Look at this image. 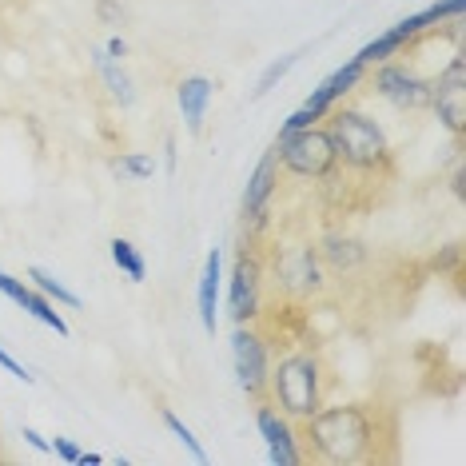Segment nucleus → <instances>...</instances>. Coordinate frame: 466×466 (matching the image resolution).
<instances>
[{"label":"nucleus","instance_id":"1","mask_svg":"<svg viewBox=\"0 0 466 466\" xmlns=\"http://www.w3.org/2000/svg\"><path fill=\"white\" fill-rule=\"evenodd\" d=\"M303 462L363 466L395 459V415L379 402H323L311 419L295 422Z\"/></svg>","mask_w":466,"mask_h":466},{"label":"nucleus","instance_id":"2","mask_svg":"<svg viewBox=\"0 0 466 466\" xmlns=\"http://www.w3.org/2000/svg\"><path fill=\"white\" fill-rule=\"evenodd\" d=\"M323 128L331 132L339 167H343L347 176L363 179V184H379V179L395 176V144H390L383 124L370 112L359 108V104L339 100L335 108L327 112Z\"/></svg>","mask_w":466,"mask_h":466},{"label":"nucleus","instance_id":"3","mask_svg":"<svg viewBox=\"0 0 466 466\" xmlns=\"http://www.w3.org/2000/svg\"><path fill=\"white\" fill-rule=\"evenodd\" d=\"M327 383H331V370H327L323 355L315 347H295V351L271 359L268 402L291 422H303L327 402Z\"/></svg>","mask_w":466,"mask_h":466},{"label":"nucleus","instance_id":"4","mask_svg":"<svg viewBox=\"0 0 466 466\" xmlns=\"http://www.w3.org/2000/svg\"><path fill=\"white\" fill-rule=\"evenodd\" d=\"M275 160H279V176L311 179V184H323V179H331L339 172L335 140L323 124L275 136Z\"/></svg>","mask_w":466,"mask_h":466},{"label":"nucleus","instance_id":"5","mask_svg":"<svg viewBox=\"0 0 466 466\" xmlns=\"http://www.w3.org/2000/svg\"><path fill=\"white\" fill-rule=\"evenodd\" d=\"M275 275H279V288L288 299H315V295L327 291V268L315 251L311 239L303 243H291V248H279L275 251Z\"/></svg>","mask_w":466,"mask_h":466},{"label":"nucleus","instance_id":"6","mask_svg":"<svg viewBox=\"0 0 466 466\" xmlns=\"http://www.w3.org/2000/svg\"><path fill=\"white\" fill-rule=\"evenodd\" d=\"M231 363H236V379H239L243 395H251L256 402L268 399L271 347L256 323H236V335H231Z\"/></svg>","mask_w":466,"mask_h":466},{"label":"nucleus","instance_id":"7","mask_svg":"<svg viewBox=\"0 0 466 466\" xmlns=\"http://www.w3.org/2000/svg\"><path fill=\"white\" fill-rule=\"evenodd\" d=\"M370 88H375V96H383L390 108H399V112L431 108V76H419V72L399 56L387 60V65H375Z\"/></svg>","mask_w":466,"mask_h":466},{"label":"nucleus","instance_id":"8","mask_svg":"<svg viewBox=\"0 0 466 466\" xmlns=\"http://www.w3.org/2000/svg\"><path fill=\"white\" fill-rule=\"evenodd\" d=\"M431 108L439 124L462 144L466 136V60L451 56L439 76H431Z\"/></svg>","mask_w":466,"mask_h":466},{"label":"nucleus","instance_id":"9","mask_svg":"<svg viewBox=\"0 0 466 466\" xmlns=\"http://www.w3.org/2000/svg\"><path fill=\"white\" fill-rule=\"evenodd\" d=\"M279 196V160H275V147L256 164L248 187H243V228L251 236H259L263 228L271 224V204Z\"/></svg>","mask_w":466,"mask_h":466},{"label":"nucleus","instance_id":"10","mask_svg":"<svg viewBox=\"0 0 466 466\" xmlns=\"http://www.w3.org/2000/svg\"><path fill=\"white\" fill-rule=\"evenodd\" d=\"M259 288H263V259L259 251H239L236 271H231V288H228V307L236 323H256L259 319Z\"/></svg>","mask_w":466,"mask_h":466},{"label":"nucleus","instance_id":"11","mask_svg":"<svg viewBox=\"0 0 466 466\" xmlns=\"http://www.w3.org/2000/svg\"><path fill=\"white\" fill-rule=\"evenodd\" d=\"M256 431L263 434V442H268V459L271 462H279V466H299L303 462L295 422L288 415H279L268 399L256 402Z\"/></svg>","mask_w":466,"mask_h":466},{"label":"nucleus","instance_id":"12","mask_svg":"<svg viewBox=\"0 0 466 466\" xmlns=\"http://www.w3.org/2000/svg\"><path fill=\"white\" fill-rule=\"evenodd\" d=\"M315 251H319L323 268H327V271H335V275H351V271H359V268L367 263L363 239H355L351 231H339V228L327 231V236L315 243Z\"/></svg>","mask_w":466,"mask_h":466},{"label":"nucleus","instance_id":"13","mask_svg":"<svg viewBox=\"0 0 466 466\" xmlns=\"http://www.w3.org/2000/svg\"><path fill=\"white\" fill-rule=\"evenodd\" d=\"M216 96V84L208 76H184L176 88V100H179V112H184V124L187 132L199 136L204 132V116H208V104Z\"/></svg>","mask_w":466,"mask_h":466},{"label":"nucleus","instance_id":"14","mask_svg":"<svg viewBox=\"0 0 466 466\" xmlns=\"http://www.w3.org/2000/svg\"><path fill=\"white\" fill-rule=\"evenodd\" d=\"M219 279H224V256H219V248L208 251L204 259V271H199V291H196V303H199V323H204L208 335H216V303H219Z\"/></svg>","mask_w":466,"mask_h":466},{"label":"nucleus","instance_id":"15","mask_svg":"<svg viewBox=\"0 0 466 466\" xmlns=\"http://www.w3.org/2000/svg\"><path fill=\"white\" fill-rule=\"evenodd\" d=\"M92 65H96L104 88H108V96L120 104V108H132L136 104V84H132L128 72H124V60H112L104 48H96L92 52Z\"/></svg>","mask_w":466,"mask_h":466},{"label":"nucleus","instance_id":"16","mask_svg":"<svg viewBox=\"0 0 466 466\" xmlns=\"http://www.w3.org/2000/svg\"><path fill=\"white\" fill-rule=\"evenodd\" d=\"M407 40H402L395 28H387L383 36H375L370 45H363L355 52V65H363V68H375V65H387V60H395V56H407Z\"/></svg>","mask_w":466,"mask_h":466},{"label":"nucleus","instance_id":"17","mask_svg":"<svg viewBox=\"0 0 466 466\" xmlns=\"http://www.w3.org/2000/svg\"><path fill=\"white\" fill-rule=\"evenodd\" d=\"M108 251H112V263H116V268H120L124 275H128L132 283H144V279H147V263H144L140 248H136L132 239H120V236H116V239L108 243Z\"/></svg>","mask_w":466,"mask_h":466},{"label":"nucleus","instance_id":"18","mask_svg":"<svg viewBox=\"0 0 466 466\" xmlns=\"http://www.w3.org/2000/svg\"><path fill=\"white\" fill-rule=\"evenodd\" d=\"M20 307H25V311L33 315V319H40L45 327H52V331H56L60 339H68V335H72V331H68V323H65V315H60L56 307H52L48 295H40L36 288H28V295H25V303H20Z\"/></svg>","mask_w":466,"mask_h":466},{"label":"nucleus","instance_id":"19","mask_svg":"<svg viewBox=\"0 0 466 466\" xmlns=\"http://www.w3.org/2000/svg\"><path fill=\"white\" fill-rule=\"evenodd\" d=\"M28 279H33V288H36L40 295H48L52 303H60V307H72V311H80V295H76V291H68L65 283H60L52 271H45V268H28Z\"/></svg>","mask_w":466,"mask_h":466},{"label":"nucleus","instance_id":"20","mask_svg":"<svg viewBox=\"0 0 466 466\" xmlns=\"http://www.w3.org/2000/svg\"><path fill=\"white\" fill-rule=\"evenodd\" d=\"M112 172L120 179H128V184H140V179L156 176V160L144 152H120V156H112Z\"/></svg>","mask_w":466,"mask_h":466},{"label":"nucleus","instance_id":"21","mask_svg":"<svg viewBox=\"0 0 466 466\" xmlns=\"http://www.w3.org/2000/svg\"><path fill=\"white\" fill-rule=\"evenodd\" d=\"M363 76H367V68H363V65H355V60H351V65L335 68L323 84L331 88V96H335V100H347V96H351V92L359 88V84H363Z\"/></svg>","mask_w":466,"mask_h":466},{"label":"nucleus","instance_id":"22","mask_svg":"<svg viewBox=\"0 0 466 466\" xmlns=\"http://www.w3.org/2000/svg\"><path fill=\"white\" fill-rule=\"evenodd\" d=\"M295 65H299V52H288V56H279L275 65L263 68V76H259V84H256V100H259V96H268V92H271L283 76H288V72H291Z\"/></svg>","mask_w":466,"mask_h":466},{"label":"nucleus","instance_id":"23","mask_svg":"<svg viewBox=\"0 0 466 466\" xmlns=\"http://www.w3.org/2000/svg\"><path fill=\"white\" fill-rule=\"evenodd\" d=\"M160 419H164V427H167V431H172V434H176V439H179V442H184V447H187V454H192V459H196V462H208V451H204V442H199V439H196V434H192V427H184V422H179V419H176V410H164V415H160Z\"/></svg>","mask_w":466,"mask_h":466},{"label":"nucleus","instance_id":"24","mask_svg":"<svg viewBox=\"0 0 466 466\" xmlns=\"http://www.w3.org/2000/svg\"><path fill=\"white\" fill-rule=\"evenodd\" d=\"M303 104H307V108H311L315 116H319V120H327V112H331L339 100L331 96V88H327V84H319V88H315V92H311V96H307Z\"/></svg>","mask_w":466,"mask_h":466},{"label":"nucleus","instance_id":"25","mask_svg":"<svg viewBox=\"0 0 466 466\" xmlns=\"http://www.w3.org/2000/svg\"><path fill=\"white\" fill-rule=\"evenodd\" d=\"M96 20L100 25H124L128 20V8L120 0H96Z\"/></svg>","mask_w":466,"mask_h":466},{"label":"nucleus","instance_id":"26","mask_svg":"<svg viewBox=\"0 0 466 466\" xmlns=\"http://www.w3.org/2000/svg\"><path fill=\"white\" fill-rule=\"evenodd\" d=\"M311 124H323V120H319V116H315L311 108H307V104H303V108H295V112L288 116V120H283L279 136H283V132H299V128H311Z\"/></svg>","mask_w":466,"mask_h":466},{"label":"nucleus","instance_id":"27","mask_svg":"<svg viewBox=\"0 0 466 466\" xmlns=\"http://www.w3.org/2000/svg\"><path fill=\"white\" fill-rule=\"evenodd\" d=\"M0 295H5V299H13V303H25L28 283L16 279V275H8V271H0Z\"/></svg>","mask_w":466,"mask_h":466},{"label":"nucleus","instance_id":"28","mask_svg":"<svg viewBox=\"0 0 466 466\" xmlns=\"http://www.w3.org/2000/svg\"><path fill=\"white\" fill-rule=\"evenodd\" d=\"M52 454H56L60 462H68V466H76V459H80V447L72 439H65V434H56V442H52Z\"/></svg>","mask_w":466,"mask_h":466},{"label":"nucleus","instance_id":"29","mask_svg":"<svg viewBox=\"0 0 466 466\" xmlns=\"http://www.w3.org/2000/svg\"><path fill=\"white\" fill-rule=\"evenodd\" d=\"M0 367H5V370H8V375L25 379V383H36V375H28V370H25V367H20V363H16V359H13V355H8V351H5V347H0Z\"/></svg>","mask_w":466,"mask_h":466},{"label":"nucleus","instance_id":"30","mask_svg":"<svg viewBox=\"0 0 466 466\" xmlns=\"http://www.w3.org/2000/svg\"><path fill=\"white\" fill-rule=\"evenodd\" d=\"M25 442H28L33 451H40V454H52V442H48L40 431H33V427H25Z\"/></svg>","mask_w":466,"mask_h":466},{"label":"nucleus","instance_id":"31","mask_svg":"<svg viewBox=\"0 0 466 466\" xmlns=\"http://www.w3.org/2000/svg\"><path fill=\"white\" fill-rule=\"evenodd\" d=\"M104 52H108L112 60H124V56H128V40H124V36H112L108 45H104Z\"/></svg>","mask_w":466,"mask_h":466},{"label":"nucleus","instance_id":"32","mask_svg":"<svg viewBox=\"0 0 466 466\" xmlns=\"http://www.w3.org/2000/svg\"><path fill=\"white\" fill-rule=\"evenodd\" d=\"M104 462V454H92V451H80V459H76V466H100Z\"/></svg>","mask_w":466,"mask_h":466}]
</instances>
